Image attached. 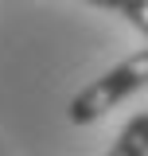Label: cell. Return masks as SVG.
Instances as JSON below:
<instances>
[{
    "label": "cell",
    "mask_w": 148,
    "mask_h": 156,
    "mask_svg": "<svg viewBox=\"0 0 148 156\" xmlns=\"http://www.w3.org/2000/svg\"><path fill=\"white\" fill-rule=\"evenodd\" d=\"M148 86V47L132 51L129 58H121L117 66H109L101 78H93L90 86H82L66 105L70 125H90L97 117H105L113 105H121L125 98H132L136 90Z\"/></svg>",
    "instance_id": "6da1fadb"
},
{
    "label": "cell",
    "mask_w": 148,
    "mask_h": 156,
    "mask_svg": "<svg viewBox=\"0 0 148 156\" xmlns=\"http://www.w3.org/2000/svg\"><path fill=\"white\" fill-rule=\"evenodd\" d=\"M105 156H148V113H132Z\"/></svg>",
    "instance_id": "7a4b0ae2"
},
{
    "label": "cell",
    "mask_w": 148,
    "mask_h": 156,
    "mask_svg": "<svg viewBox=\"0 0 148 156\" xmlns=\"http://www.w3.org/2000/svg\"><path fill=\"white\" fill-rule=\"evenodd\" d=\"M121 16H125L132 27H136V31L148 39V0H129V4L121 8Z\"/></svg>",
    "instance_id": "3957f363"
},
{
    "label": "cell",
    "mask_w": 148,
    "mask_h": 156,
    "mask_svg": "<svg viewBox=\"0 0 148 156\" xmlns=\"http://www.w3.org/2000/svg\"><path fill=\"white\" fill-rule=\"evenodd\" d=\"M86 4H93V8H105V12H121L129 0H86Z\"/></svg>",
    "instance_id": "277c9868"
}]
</instances>
